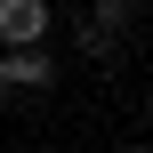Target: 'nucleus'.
<instances>
[{
    "label": "nucleus",
    "instance_id": "1",
    "mask_svg": "<svg viewBox=\"0 0 153 153\" xmlns=\"http://www.w3.org/2000/svg\"><path fill=\"white\" fill-rule=\"evenodd\" d=\"M48 89H56L48 48H0V97H48Z\"/></svg>",
    "mask_w": 153,
    "mask_h": 153
},
{
    "label": "nucleus",
    "instance_id": "2",
    "mask_svg": "<svg viewBox=\"0 0 153 153\" xmlns=\"http://www.w3.org/2000/svg\"><path fill=\"white\" fill-rule=\"evenodd\" d=\"M145 16V0H89V24H81V56H113L121 32Z\"/></svg>",
    "mask_w": 153,
    "mask_h": 153
},
{
    "label": "nucleus",
    "instance_id": "3",
    "mask_svg": "<svg viewBox=\"0 0 153 153\" xmlns=\"http://www.w3.org/2000/svg\"><path fill=\"white\" fill-rule=\"evenodd\" d=\"M56 8L48 0H0V48H48Z\"/></svg>",
    "mask_w": 153,
    "mask_h": 153
},
{
    "label": "nucleus",
    "instance_id": "4",
    "mask_svg": "<svg viewBox=\"0 0 153 153\" xmlns=\"http://www.w3.org/2000/svg\"><path fill=\"white\" fill-rule=\"evenodd\" d=\"M121 153H145V145H121Z\"/></svg>",
    "mask_w": 153,
    "mask_h": 153
}]
</instances>
